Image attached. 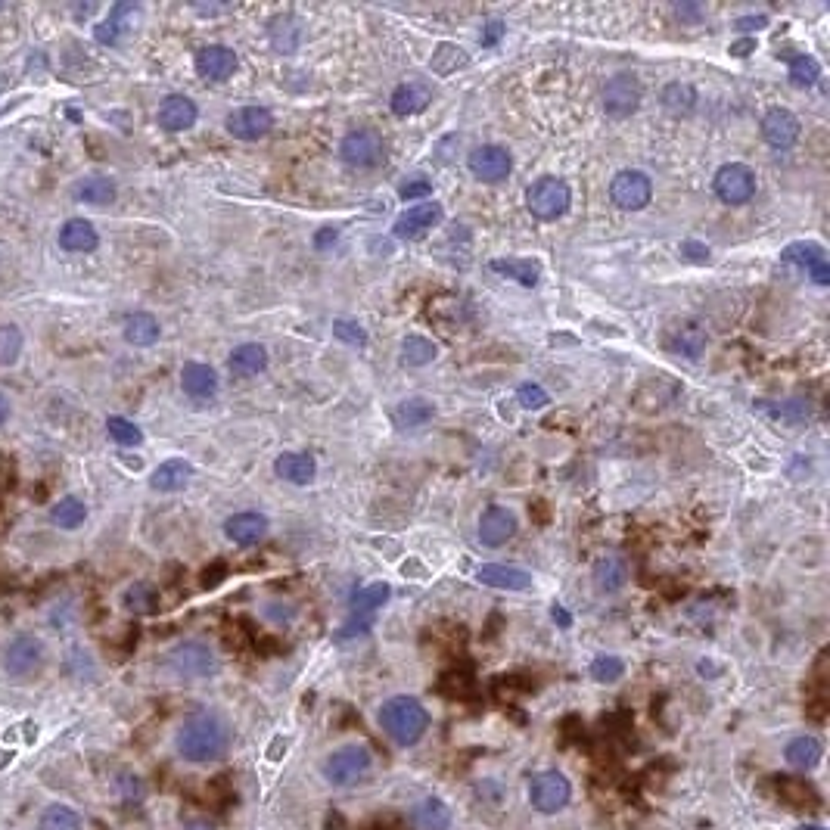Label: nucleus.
<instances>
[{"instance_id":"10","label":"nucleus","mask_w":830,"mask_h":830,"mask_svg":"<svg viewBox=\"0 0 830 830\" xmlns=\"http://www.w3.org/2000/svg\"><path fill=\"white\" fill-rule=\"evenodd\" d=\"M44 666V644L35 635H19L4 650V669L13 681H32Z\"/></svg>"},{"instance_id":"1","label":"nucleus","mask_w":830,"mask_h":830,"mask_svg":"<svg viewBox=\"0 0 830 830\" xmlns=\"http://www.w3.org/2000/svg\"><path fill=\"white\" fill-rule=\"evenodd\" d=\"M175 747L184 762H193V765L215 762L231 747V728L215 712H196L178 728Z\"/></svg>"},{"instance_id":"4","label":"nucleus","mask_w":830,"mask_h":830,"mask_svg":"<svg viewBox=\"0 0 830 830\" xmlns=\"http://www.w3.org/2000/svg\"><path fill=\"white\" fill-rule=\"evenodd\" d=\"M165 669L175 672L184 681H196V678H209L218 672V660L209 644L203 641H184L178 647H171L165 656Z\"/></svg>"},{"instance_id":"25","label":"nucleus","mask_w":830,"mask_h":830,"mask_svg":"<svg viewBox=\"0 0 830 830\" xmlns=\"http://www.w3.org/2000/svg\"><path fill=\"white\" fill-rule=\"evenodd\" d=\"M274 473L293 485H308L314 482V473H318V464L308 451H283L274 461Z\"/></svg>"},{"instance_id":"2","label":"nucleus","mask_w":830,"mask_h":830,"mask_svg":"<svg viewBox=\"0 0 830 830\" xmlns=\"http://www.w3.org/2000/svg\"><path fill=\"white\" fill-rule=\"evenodd\" d=\"M377 722L392 743H398V747H414V743L423 740V734L429 728V712L417 697L398 694L380 706Z\"/></svg>"},{"instance_id":"13","label":"nucleus","mask_w":830,"mask_h":830,"mask_svg":"<svg viewBox=\"0 0 830 830\" xmlns=\"http://www.w3.org/2000/svg\"><path fill=\"white\" fill-rule=\"evenodd\" d=\"M445 218V209L439 203H417L411 209H405L402 215L395 218V237L398 240H423L426 234H433L436 227L442 224Z\"/></svg>"},{"instance_id":"18","label":"nucleus","mask_w":830,"mask_h":830,"mask_svg":"<svg viewBox=\"0 0 830 830\" xmlns=\"http://www.w3.org/2000/svg\"><path fill=\"white\" fill-rule=\"evenodd\" d=\"M196 72L206 81H227L237 72V53L224 44H209L196 53Z\"/></svg>"},{"instance_id":"54","label":"nucleus","mask_w":830,"mask_h":830,"mask_svg":"<svg viewBox=\"0 0 830 830\" xmlns=\"http://www.w3.org/2000/svg\"><path fill=\"white\" fill-rule=\"evenodd\" d=\"M681 255L684 259H691V262H709V249L697 240H684L681 243Z\"/></svg>"},{"instance_id":"53","label":"nucleus","mask_w":830,"mask_h":830,"mask_svg":"<svg viewBox=\"0 0 830 830\" xmlns=\"http://www.w3.org/2000/svg\"><path fill=\"white\" fill-rule=\"evenodd\" d=\"M504 32H507V25L501 22V19H489L482 25V35H479V44L482 47H495L501 38H504Z\"/></svg>"},{"instance_id":"11","label":"nucleus","mask_w":830,"mask_h":830,"mask_svg":"<svg viewBox=\"0 0 830 830\" xmlns=\"http://www.w3.org/2000/svg\"><path fill=\"white\" fill-rule=\"evenodd\" d=\"M610 199L622 212H641L653 199V184L644 171H635V168L619 171V175L610 181Z\"/></svg>"},{"instance_id":"14","label":"nucleus","mask_w":830,"mask_h":830,"mask_svg":"<svg viewBox=\"0 0 830 830\" xmlns=\"http://www.w3.org/2000/svg\"><path fill=\"white\" fill-rule=\"evenodd\" d=\"M227 131H231L237 140H262L271 134L274 128V116L265 106H240L227 116Z\"/></svg>"},{"instance_id":"58","label":"nucleus","mask_w":830,"mask_h":830,"mask_svg":"<svg viewBox=\"0 0 830 830\" xmlns=\"http://www.w3.org/2000/svg\"><path fill=\"white\" fill-rule=\"evenodd\" d=\"M551 616H554V622H557L560 628H569V625H572V616H569L560 604H554V607H551Z\"/></svg>"},{"instance_id":"59","label":"nucleus","mask_w":830,"mask_h":830,"mask_svg":"<svg viewBox=\"0 0 830 830\" xmlns=\"http://www.w3.org/2000/svg\"><path fill=\"white\" fill-rule=\"evenodd\" d=\"M750 50H756V41H753V38H747V41H737V44H731V53H734V56H747Z\"/></svg>"},{"instance_id":"20","label":"nucleus","mask_w":830,"mask_h":830,"mask_svg":"<svg viewBox=\"0 0 830 830\" xmlns=\"http://www.w3.org/2000/svg\"><path fill=\"white\" fill-rule=\"evenodd\" d=\"M196 116H199L196 103L184 94H168L159 103V112H156V119L165 131H187V128L196 125Z\"/></svg>"},{"instance_id":"33","label":"nucleus","mask_w":830,"mask_h":830,"mask_svg":"<svg viewBox=\"0 0 830 830\" xmlns=\"http://www.w3.org/2000/svg\"><path fill=\"white\" fill-rule=\"evenodd\" d=\"M433 417H436L433 402H426V398H420V395L417 398H405V402L392 411V420H395L398 429H417V426L429 423Z\"/></svg>"},{"instance_id":"43","label":"nucleus","mask_w":830,"mask_h":830,"mask_svg":"<svg viewBox=\"0 0 830 830\" xmlns=\"http://www.w3.org/2000/svg\"><path fill=\"white\" fill-rule=\"evenodd\" d=\"M268 32H271V44H274L277 53H293L299 47V25L290 16L274 19Z\"/></svg>"},{"instance_id":"15","label":"nucleus","mask_w":830,"mask_h":830,"mask_svg":"<svg viewBox=\"0 0 830 830\" xmlns=\"http://www.w3.org/2000/svg\"><path fill=\"white\" fill-rule=\"evenodd\" d=\"M799 134H803V125H799V119L793 116L790 109H784V106L768 109L765 116H762V137L775 150H790L793 143L799 140Z\"/></svg>"},{"instance_id":"9","label":"nucleus","mask_w":830,"mask_h":830,"mask_svg":"<svg viewBox=\"0 0 830 830\" xmlns=\"http://www.w3.org/2000/svg\"><path fill=\"white\" fill-rule=\"evenodd\" d=\"M712 190L728 206L750 203V199L756 196V175H753V168L743 165V162L722 165L719 171H715V178H712Z\"/></svg>"},{"instance_id":"31","label":"nucleus","mask_w":830,"mask_h":830,"mask_svg":"<svg viewBox=\"0 0 830 830\" xmlns=\"http://www.w3.org/2000/svg\"><path fill=\"white\" fill-rule=\"evenodd\" d=\"M821 756H824V747H821V740L812 737V734H799L784 747V759L796 771H812L821 762Z\"/></svg>"},{"instance_id":"62","label":"nucleus","mask_w":830,"mask_h":830,"mask_svg":"<svg viewBox=\"0 0 830 830\" xmlns=\"http://www.w3.org/2000/svg\"><path fill=\"white\" fill-rule=\"evenodd\" d=\"M796 830H827V827H818V824H799Z\"/></svg>"},{"instance_id":"38","label":"nucleus","mask_w":830,"mask_h":830,"mask_svg":"<svg viewBox=\"0 0 830 830\" xmlns=\"http://www.w3.org/2000/svg\"><path fill=\"white\" fill-rule=\"evenodd\" d=\"M125 339L131 342V346H153V342L159 339V321L147 311L131 314V318L125 321Z\"/></svg>"},{"instance_id":"36","label":"nucleus","mask_w":830,"mask_h":830,"mask_svg":"<svg viewBox=\"0 0 830 830\" xmlns=\"http://www.w3.org/2000/svg\"><path fill=\"white\" fill-rule=\"evenodd\" d=\"M660 100H663L666 112H672L675 119H681V116H691V112H694L697 91L691 88V84H684V81H672V84H666V88H663Z\"/></svg>"},{"instance_id":"44","label":"nucleus","mask_w":830,"mask_h":830,"mask_svg":"<svg viewBox=\"0 0 830 830\" xmlns=\"http://www.w3.org/2000/svg\"><path fill=\"white\" fill-rule=\"evenodd\" d=\"M25 346V336L16 324H0V367H10L19 361Z\"/></svg>"},{"instance_id":"7","label":"nucleus","mask_w":830,"mask_h":830,"mask_svg":"<svg viewBox=\"0 0 830 830\" xmlns=\"http://www.w3.org/2000/svg\"><path fill=\"white\" fill-rule=\"evenodd\" d=\"M339 159L349 168H380L386 162V143L374 128L349 131L339 143Z\"/></svg>"},{"instance_id":"61","label":"nucleus","mask_w":830,"mask_h":830,"mask_svg":"<svg viewBox=\"0 0 830 830\" xmlns=\"http://www.w3.org/2000/svg\"><path fill=\"white\" fill-rule=\"evenodd\" d=\"M187 830H215V827H212L209 821H193V824H190Z\"/></svg>"},{"instance_id":"21","label":"nucleus","mask_w":830,"mask_h":830,"mask_svg":"<svg viewBox=\"0 0 830 830\" xmlns=\"http://www.w3.org/2000/svg\"><path fill=\"white\" fill-rule=\"evenodd\" d=\"M181 389L196 398V402H209L218 392V374L212 364H203V361H187L184 370H181Z\"/></svg>"},{"instance_id":"60","label":"nucleus","mask_w":830,"mask_h":830,"mask_svg":"<svg viewBox=\"0 0 830 830\" xmlns=\"http://www.w3.org/2000/svg\"><path fill=\"white\" fill-rule=\"evenodd\" d=\"M7 417H10V398L0 392V426L7 423Z\"/></svg>"},{"instance_id":"56","label":"nucleus","mask_w":830,"mask_h":830,"mask_svg":"<svg viewBox=\"0 0 830 830\" xmlns=\"http://www.w3.org/2000/svg\"><path fill=\"white\" fill-rule=\"evenodd\" d=\"M768 25V16H743V19H737V28L740 32H759V28H765Z\"/></svg>"},{"instance_id":"8","label":"nucleus","mask_w":830,"mask_h":830,"mask_svg":"<svg viewBox=\"0 0 830 830\" xmlns=\"http://www.w3.org/2000/svg\"><path fill=\"white\" fill-rule=\"evenodd\" d=\"M604 112L610 119H628L641 109L644 100V84L632 72H619L604 84Z\"/></svg>"},{"instance_id":"63","label":"nucleus","mask_w":830,"mask_h":830,"mask_svg":"<svg viewBox=\"0 0 830 830\" xmlns=\"http://www.w3.org/2000/svg\"><path fill=\"white\" fill-rule=\"evenodd\" d=\"M0 10H4V4H0Z\"/></svg>"},{"instance_id":"52","label":"nucleus","mask_w":830,"mask_h":830,"mask_svg":"<svg viewBox=\"0 0 830 830\" xmlns=\"http://www.w3.org/2000/svg\"><path fill=\"white\" fill-rule=\"evenodd\" d=\"M759 411H775L778 417L784 414L790 423H799L803 417H809V405H803V402H790V405H759Z\"/></svg>"},{"instance_id":"17","label":"nucleus","mask_w":830,"mask_h":830,"mask_svg":"<svg viewBox=\"0 0 830 830\" xmlns=\"http://www.w3.org/2000/svg\"><path fill=\"white\" fill-rule=\"evenodd\" d=\"M517 517L507 507H489L479 517V541L485 548H501L517 535Z\"/></svg>"},{"instance_id":"41","label":"nucleus","mask_w":830,"mask_h":830,"mask_svg":"<svg viewBox=\"0 0 830 830\" xmlns=\"http://www.w3.org/2000/svg\"><path fill=\"white\" fill-rule=\"evenodd\" d=\"M470 63V56L464 47H457V44H439L436 53H433V60H429V66H433L436 75H454L461 66Z\"/></svg>"},{"instance_id":"27","label":"nucleus","mask_w":830,"mask_h":830,"mask_svg":"<svg viewBox=\"0 0 830 830\" xmlns=\"http://www.w3.org/2000/svg\"><path fill=\"white\" fill-rule=\"evenodd\" d=\"M72 196L84 206H112L116 203L119 190H116V181L106 178V175H88V178L75 181Z\"/></svg>"},{"instance_id":"5","label":"nucleus","mask_w":830,"mask_h":830,"mask_svg":"<svg viewBox=\"0 0 830 830\" xmlns=\"http://www.w3.org/2000/svg\"><path fill=\"white\" fill-rule=\"evenodd\" d=\"M569 184L563 178H538L529 190H526V209L532 218L538 221H557L566 215L569 209Z\"/></svg>"},{"instance_id":"40","label":"nucleus","mask_w":830,"mask_h":830,"mask_svg":"<svg viewBox=\"0 0 830 830\" xmlns=\"http://www.w3.org/2000/svg\"><path fill=\"white\" fill-rule=\"evenodd\" d=\"M436 355H439V346L426 336H405L402 342V364L408 367H423L429 361H436Z\"/></svg>"},{"instance_id":"26","label":"nucleus","mask_w":830,"mask_h":830,"mask_svg":"<svg viewBox=\"0 0 830 830\" xmlns=\"http://www.w3.org/2000/svg\"><path fill=\"white\" fill-rule=\"evenodd\" d=\"M190 476H193V464L184 461V457H171V461H162L150 473V489L153 492H181L190 482Z\"/></svg>"},{"instance_id":"12","label":"nucleus","mask_w":830,"mask_h":830,"mask_svg":"<svg viewBox=\"0 0 830 830\" xmlns=\"http://www.w3.org/2000/svg\"><path fill=\"white\" fill-rule=\"evenodd\" d=\"M467 165L473 171V178H479L482 184H501L510 178L513 159L504 147H498V143H482V147L470 150Z\"/></svg>"},{"instance_id":"42","label":"nucleus","mask_w":830,"mask_h":830,"mask_svg":"<svg viewBox=\"0 0 830 830\" xmlns=\"http://www.w3.org/2000/svg\"><path fill=\"white\" fill-rule=\"evenodd\" d=\"M38 830H81V815L69 806H50L41 812Z\"/></svg>"},{"instance_id":"16","label":"nucleus","mask_w":830,"mask_h":830,"mask_svg":"<svg viewBox=\"0 0 830 830\" xmlns=\"http://www.w3.org/2000/svg\"><path fill=\"white\" fill-rule=\"evenodd\" d=\"M476 579L485 588H498V591H529L532 588V572H526L523 566H510V563H482L476 569Z\"/></svg>"},{"instance_id":"3","label":"nucleus","mask_w":830,"mask_h":830,"mask_svg":"<svg viewBox=\"0 0 830 830\" xmlns=\"http://www.w3.org/2000/svg\"><path fill=\"white\" fill-rule=\"evenodd\" d=\"M370 765H374V756L364 743H342L324 759L321 775L330 787H352L367 775Z\"/></svg>"},{"instance_id":"24","label":"nucleus","mask_w":830,"mask_h":830,"mask_svg":"<svg viewBox=\"0 0 830 830\" xmlns=\"http://www.w3.org/2000/svg\"><path fill=\"white\" fill-rule=\"evenodd\" d=\"M224 535L234 541V545H259V541L268 535V520L262 517V513H234L231 520L224 523Z\"/></svg>"},{"instance_id":"19","label":"nucleus","mask_w":830,"mask_h":830,"mask_svg":"<svg viewBox=\"0 0 830 830\" xmlns=\"http://www.w3.org/2000/svg\"><path fill=\"white\" fill-rule=\"evenodd\" d=\"M784 262L799 265L806 274H812L815 283H830V268H827V255L818 243H790L784 249Z\"/></svg>"},{"instance_id":"55","label":"nucleus","mask_w":830,"mask_h":830,"mask_svg":"<svg viewBox=\"0 0 830 830\" xmlns=\"http://www.w3.org/2000/svg\"><path fill=\"white\" fill-rule=\"evenodd\" d=\"M336 237H339V231H336V227H333V224H327V227H321V231H318V234H314V249H321V252H324V249H330V246L336 243Z\"/></svg>"},{"instance_id":"23","label":"nucleus","mask_w":830,"mask_h":830,"mask_svg":"<svg viewBox=\"0 0 830 830\" xmlns=\"http://www.w3.org/2000/svg\"><path fill=\"white\" fill-rule=\"evenodd\" d=\"M706 330L697 324V321H684V324H675L669 333H666V349L675 352V355H684V358H700L703 349H706Z\"/></svg>"},{"instance_id":"22","label":"nucleus","mask_w":830,"mask_h":830,"mask_svg":"<svg viewBox=\"0 0 830 830\" xmlns=\"http://www.w3.org/2000/svg\"><path fill=\"white\" fill-rule=\"evenodd\" d=\"M408 827L411 830H448L451 827L448 803H442L439 796L420 799V803H414L411 812H408Z\"/></svg>"},{"instance_id":"49","label":"nucleus","mask_w":830,"mask_h":830,"mask_svg":"<svg viewBox=\"0 0 830 830\" xmlns=\"http://www.w3.org/2000/svg\"><path fill=\"white\" fill-rule=\"evenodd\" d=\"M517 398H520V405L526 411H541V408H548V402H551V395L541 389L538 383H523L517 389Z\"/></svg>"},{"instance_id":"57","label":"nucleus","mask_w":830,"mask_h":830,"mask_svg":"<svg viewBox=\"0 0 830 830\" xmlns=\"http://www.w3.org/2000/svg\"><path fill=\"white\" fill-rule=\"evenodd\" d=\"M675 16L678 19H700V7H694V4H675Z\"/></svg>"},{"instance_id":"29","label":"nucleus","mask_w":830,"mask_h":830,"mask_svg":"<svg viewBox=\"0 0 830 830\" xmlns=\"http://www.w3.org/2000/svg\"><path fill=\"white\" fill-rule=\"evenodd\" d=\"M60 246L66 252H94L100 246V234L88 218H69L60 227Z\"/></svg>"},{"instance_id":"34","label":"nucleus","mask_w":830,"mask_h":830,"mask_svg":"<svg viewBox=\"0 0 830 830\" xmlns=\"http://www.w3.org/2000/svg\"><path fill=\"white\" fill-rule=\"evenodd\" d=\"M389 594H392V591H389L386 582H374V585L358 588L355 597H352V616H358V619H374V613L386 604Z\"/></svg>"},{"instance_id":"39","label":"nucleus","mask_w":830,"mask_h":830,"mask_svg":"<svg viewBox=\"0 0 830 830\" xmlns=\"http://www.w3.org/2000/svg\"><path fill=\"white\" fill-rule=\"evenodd\" d=\"M50 520L60 526V529H78L84 520H88V507H84V501L75 498V495L60 498V501L50 507Z\"/></svg>"},{"instance_id":"32","label":"nucleus","mask_w":830,"mask_h":830,"mask_svg":"<svg viewBox=\"0 0 830 830\" xmlns=\"http://www.w3.org/2000/svg\"><path fill=\"white\" fill-rule=\"evenodd\" d=\"M628 582V566L622 557H600L594 563V585L597 591H604V594H616L622 591Z\"/></svg>"},{"instance_id":"30","label":"nucleus","mask_w":830,"mask_h":830,"mask_svg":"<svg viewBox=\"0 0 830 830\" xmlns=\"http://www.w3.org/2000/svg\"><path fill=\"white\" fill-rule=\"evenodd\" d=\"M227 367H231V374H237V377L262 374V370L268 367V349L262 346V342H243V346H237L231 352V358H227Z\"/></svg>"},{"instance_id":"50","label":"nucleus","mask_w":830,"mask_h":830,"mask_svg":"<svg viewBox=\"0 0 830 830\" xmlns=\"http://www.w3.org/2000/svg\"><path fill=\"white\" fill-rule=\"evenodd\" d=\"M116 796L122 803H140L143 799V781L137 775H119L116 778Z\"/></svg>"},{"instance_id":"37","label":"nucleus","mask_w":830,"mask_h":830,"mask_svg":"<svg viewBox=\"0 0 830 830\" xmlns=\"http://www.w3.org/2000/svg\"><path fill=\"white\" fill-rule=\"evenodd\" d=\"M492 271L507 280H517L520 286H535L541 277V265L532 259H492Z\"/></svg>"},{"instance_id":"51","label":"nucleus","mask_w":830,"mask_h":830,"mask_svg":"<svg viewBox=\"0 0 830 830\" xmlns=\"http://www.w3.org/2000/svg\"><path fill=\"white\" fill-rule=\"evenodd\" d=\"M398 196H402V199H426V196H433V181H426L423 175H417L408 184H402Z\"/></svg>"},{"instance_id":"6","label":"nucleus","mask_w":830,"mask_h":830,"mask_svg":"<svg viewBox=\"0 0 830 830\" xmlns=\"http://www.w3.org/2000/svg\"><path fill=\"white\" fill-rule=\"evenodd\" d=\"M572 799V784L563 771L557 768H548V771H538V775L529 781V803L535 812L541 815H557L569 806Z\"/></svg>"},{"instance_id":"47","label":"nucleus","mask_w":830,"mask_h":830,"mask_svg":"<svg viewBox=\"0 0 830 830\" xmlns=\"http://www.w3.org/2000/svg\"><path fill=\"white\" fill-rule=\"evenodd\" d=\"M106 429H109L112 442H119V445H125V448H134V445L143 442L140 426L131 423V420H125V417H109V420H106Z\"/></svg>"},{"instance_id":"35","label":"nucleus","mask_w":830,"mask_h":830,"mask_svg":"<svg viewBox=\"0 0 830 830\" xmlns=\"http://www.w3.org/2000/svg\"><path fill=\"white\" fill-rule=\"evenodd\" d=\"M122 604H125V610L134 613V616H150V613L159 610V591H156L150 582H134V585L125 588Z\"/></svg>"},{"instance_id":"45","label":"nucleus","mask_w":830,"mask_h":830,"mask_svg":"<svg viewBox=\"0 0 830 830\" xmlns=\"http://www.w3.org/2000/svg\"><path fill=\"white\" fill-rule=\"evenodd\" d=\"M588 672H591V678L597 684H616L625 675V663L619 660V656H613V653H600V656H594V660H591Z\"/></svg>"},{"instance_id":"48","label":"nucleus","mask_w":830,"mask_h":830,"mask_svg":"<svg viewBox=\"0 0 830 830\" xmlns=\"http://www.w3.org/2000/svg\"><path fill=\"white\" fill-rule=\"evenodd\" d=\"M333 339L346 342V346H352V349H364L367 346V330L358 321L339 318V321H333Z\"/></svg>"},{"instance_id":"28","label":"nucleus","mask_w":830,"mask_h":830,"mask_svg":"<svg viewBox=\"0 0 830 830\" xmlns=\"http://www.w3.org/2000/svg\"><path fill=\"white\" fill-rule=\"evenodd\" d=\"M429 100H433V94H429L426 84H420V81H405V84H398V88L392 91L389 106H392L395 116L408 119V116H417V112H423V109L429 106Z\"/></svg>"},{"instance_id":"46","label":"nucleus","mask_w":830,"mask_h":830,"mask_svg":"<svg viewBox=\"0 0 830 830\" xmlns=\"http://www.w3.org/2000/svg\"><path fill=\"white\" fill-rule=\"evenodd\" d=\"M818 75H821V66H818L815 56L799 53L790 60V81L796 84V88H812V84L818 81Z\"/></svg>"}]
</instances>
